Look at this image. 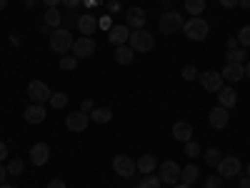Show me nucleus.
<instances>
[{
	"label": "nucleus",
	"mask_w": 250,
	"mask_h": 188,
	"mask_svg": "<svg viewBox=\"0 0 250 188\" xmlns=\"http://www.w3.org/2000/svg\"><path fill=\"white\" fill-rule=\"evenodd\" d=\"M73 43H75V38L70 35L68 28H55L50 30V48L60 55H68L73 50Z\"/></svg>",
	"instance_id": "1"
},
{
	"label": "nucleus",
	"mask_w": 250,
	"mask_h": 188,
	"mask_svg": "<svg viewBox=\"0 0 250 188\" xmlns=\"http://www.w3.org/2000/svg\"><path fill=\"white\" fill-rule=\"evenodd\" d=\"M183 33H185V38H190V40H195V43H198V40H205L208 38L210 25H208L200 15H193V18H188L185 23H183Z\"/></svg>",
	"instance_id": "2"
},
{
	"label": "nucleus",
	"mask_w": 250,
	"mask_h": 188,
	"mask_svg": "<svg viewBox=\"0 0 250 188\" xmlns=\"http://www.w3.org/2000/svg\"><path fill=\"white\" fill-rule=\"evenodd\" d=\"M183 15L180 13H175V10H165L160 18H158V28H160V33L163 35H175V33H180L183 30Z\"/></svg>",
	"instance_id": "3"
},
{
	"label": "nucleus",
	"mask_w": 250,
	"mask_h": 188,
	"mask_svg": "<svg viewBox=\"0 0 250 188\" xmlns=\"http://www.w3.org/2000/svg\"><path fill=\"white\" fill-rule=\"evenodd\" d=\"M130 48L135 50V53H148V50H153V46H155V38L145 30V28H140V30H130Z\"/></svg>",
	"instance_id": "4"
},
{
	"label": "nucleus",
	"mask_w": 250,
	"mask_h": 188,
	"mask_svg": "<svg viewBox=\"0 0 250 188\" xmlns=\"http://www.w3.org/2000/svg\"><path fill=\"white\" fill-rule=\"evenodd\" d=\"M113 171H115V176H120V178H133V176L138 173L135 161H133L130 156H125V153H118V156L113 158Z\"/></svg>",
	"instance_id": "5"
},
{
	"label": "nucleus",
	"mask_w": 250,
	"mask_h": 188,
	"mask_svg": "<svg viewBox=\"0 0 250 188\" xmlns=\"http://www.w3.org/2000/svg\"><path fill=\"white\" fill-rule=\"evenodd\" d=\"M50 95H53V91L48 88V83H43V80H30V83H28V98H30L33 103L45 106V103L50 100Z\"/></svg>",
	"instance_id": "6"
},
{
	"label": "nucleus",
	"mask_w": 250,
	"mask_h": 188,
	"mask_svg": "<svg viewBox=\"0 0 250 188\" xmlns=\"http://www.w3.org/2000/svg\"><path fill=\"white\" fill-rule=\"evenodd\" d=\"M218 168V176L220 178H235L238 173H240V158L238 156H225V158H220V163L215 165Z\"/></svg>",
	"instance_id": "7"
},
{
	"label": "nucleus",
	"mask_w": 250,
	"mask_h": 188,
	"mask_svg": "<svg viewBox=\"0 0 250 188\" xmlns=\"http://www.w3.org/2000/svg\"><path fill=\"white\" fill-rule=\"evenodd\" d=\"M158 178H160L165 186H175V183L180 181V165H178L175 161H165V163L160 165Z\"/></svg>",
	"instance_id": "8"
},
{
	"label": "nucleus",
	"mask_w": 250,
	"mask_h": 188,
	"mask_svg": "<svg viewBox=\"0 0 250 188\" xmlns=\"http://www.w3.org/2000/svg\"><path fill=\"white\" fill-rule=\"evenodd\" d=\"M78 60H83V58H90L93 53H95V40L90 38V35H83V38H78L75 43H73V50H70Z\"/></svg>",
	"instance_id": "9"
},
{
	"label": "nucleus",
	"mask_w": 250,
	"mask_h": 188,
	"mask_svg": "<svg viewBox=\"0 0 250 188\" xmlns=\"http://www.w3.org/2000/svg\"><path fill=\"white\" fill-rule=\"evenodd\" d=\"M88 123H90V116L83 113V111H75V113L65 116V128L70 133H83V131L88 128Z\"/></svg>",
	"instance_id": "10"
},
{
	"label": "nucleus",
	"mask_w": 250,
	"mask_h": 188,
	"mask_svg": "<svg viewBox=\"0 0 250 188\" xmlns=\"http://www.w3.org/2000/svg\"><path fill=\"white\" fill-rule=\"evenodd\" d=\"M198 80H200V86L205 91H210V93H218L223 88V75L218 70H205V73H200Z\"/></svg>",
	"instance_id": "11"
},
{
	"label": "nucleus",
	"mask_w": 250,
	"mask_h": 188,
	"mask_svg": "<svg viewBox=\"0 0 250 188\" xmlns=\"http://www.w3.org/2000/svg\"><path fill=\"white\" fill-rule=\"evenodd\" d=\"M145 20H148V15H145L143 8H128V10H125V25L133 28V30L145 28Z\"/></svg>",
	"instance_id": "12"
},
{
	"label": "nucleus",
	"mask_w": 250,
	"mask_h": 188,
	"mask_svg": "<svg viewBox=\"0 0 250 188\" xmlns=\"http://www.w3.org/2000/svg\"><path fill=\"white\" fill-rule=\"evenodd\" d=\"M220 75H223V80H228V83H238V80L245 78V68H243V63H225L223 70H220Z\"/></svg>",
	"instance_id": "13"
},
{
	"label": "nucleus",
	"mask_w": 250,
	"mask_h": 188,
	"mask_svg": "<svg viewBox=\"0 0 250 188\" xmlns=\"http://www.w3.org/2000/svg\"><path fill=\"white\" fill-rule=\"evenodd\" d=\"M208 123L213 125V128H218V131H223L228 123H230V116H228V108H223V106H218V108H213L210 113H208Z\"/></svg>",
	"instance_id": "14"
},
{
	"label": "nucleus",
	"mask_w": 250,
	"mask_h": 188,
	"mask_svg": "<svg viewBox=\"0 0 250 188\" xmlns=\"http://www.w3.org/2000/svg\"><path fill=\"white\" fill-rule=\"evenodd\" d=\"M45 116H48V111H45V106H40V103H33V106H28V108H25V113H23L25 123H30V125L43 123V120H45Z\"/></svg>",
	"instance_id": "15"
},
{
	"label": "nucleus",
	"mask_w": 250,
	"mask_h": 188,
	"mask_svg": "<svg viewBox=\"0 0 250 188\" xmlns=\"http://www.w3.org/2000/svg\"><path fill=\"white\" fill-rule=\"evenodd\" d=\"M108 40H110V43L113 46H125V43H128V40H130V28L128 25H113L110 30H108Z\"/></svg>",
	"instance_id": "16"
},
{
	"label": "nucleus",
	"mask_w": 250,
	"mask_h": 188,
	"mask_svg": "<svg viewBox=\"0 0 250 188\" xmlns=\"http://www.w3.org/2000/svg\"><path fill=\"white\" fill-rule=\"evenodd\" d=\"M30 161L35 165H45L50 161V145L48 143H35L30 148Z\"/></svg>",
	"instance_id": "17"
},
{
	"label": "nucleus",
	"mask_w": 250,
	"mask_h": 188,
	"mask_svg": "<svg viewBox=\"0 0 250 188\" xmlns=\"http://www.w3.org/2000/svg\"><path fill=\"white\" fill-rule=\"evenodd\" d=\"M235 103H238V93H235V88L223 86V88L218 91V106H223V108L230 111V108L235 106Z\"/></svg>",
	"instance_id": "18"
},
{
	"label": "nucleus",
	"mask_w": 250,
	"mask_h": 188,
	"mask_svg": "<svg viewBox=\"0 0 250 188\" xmlns=\"http://www.w3.org/2000/svg\"><path fill=\"white\" fill-rule=\"evenodd\" d=\"M78 30L83 33V35H93L95 30H98V18L95 15H90V13H85V15H78Z\"/></svg>",
	"instance_id": "19"
},
{
	"label": "nucleus",
	"mask_w": 250,
	"mask_h": 188,
	"mask_svg": "<svg viewBox=\"0 0 250 188\" xmlns=\"http://www.w3.org/2000/svg\"><path fill=\"white\" fill-rule=\"evenodd\" d=\"M135 168H138V173L148 176V173H153V171L158 168V158H155L153 153H145V156H140V158L135 161Z\"/></svg>",
	"instance_id": "20"
},
{
	"label": "nucleus",
	"mask_w": 250,
	"mask_h": 188,
	"mask_svg": "<svg viewBox=\"0 0 250 188\" xmlns=\"http://www.w3.org/2000/svg\"><path fill=\"white\" fill-rule=\"evenodd\" d=\"M173 138L180 141V143L193 141V125H190V123H185V120H178V123L173 125Z\"/></svg>",
	"instance_id": "21"
},
{
	"label": "nucleus",
	"mask_w": 250,
	"mask_h": 188,
	"mask_svg": "<svg viewBox=\"0 0 250 188\" xmlns=\"http://www.w3.org/2000/svg\"><path fill=\"white\" fill-rule=\"evenodd\" d=\"M115 63L118 66H130L133 63V58H135V50L130 48V46H115Z\"/></svg>",
	"instance_id": "22"
},
{
	"label": "nucleus",
	"mask_w": 250,
	"mask_h": 188,
	"mask_svg": "<svg viewBox=\"0 0 250 188\" xmlns=\"http://www.w3.org/2000/svg\"><path fill=\"white\" fill-rule=\"evenodd\" d=\"M198 178H200V168H198L195 163H190V165H185V168H180V181H183V183L193 186V183H198Z\"/></svg>",
	"instance_id": "23"
},
{
	"label": "nucleus",
	"mask_w": 250,
	"mask_h": 188,
	"mask_svg": "<svg viewBox=\"0 0 250 188\" xmlns=\"http://www.w3.org/2000/svg\"><path fill=\"white\" fill-rule=\"evenodd\" d=\"M60 23H62V13L58 8H48L45 10V28L55 30V28H60Z\"/></svg>",
	"instance_id": "24"
},
{
	"label": "nucleus",
	"mask_w": 250,
	"mask_h": 188,
	"mask_svg": "<svg viewBox=\"0 0 250 188\" xmlns=\"http://www.w3.org/2000/svg\"><path fill=\"white\" fill-rule=\"evenodd\" d=\"M90 120L105 125V123L113 120V111H110V108H93V111H90Z\"/></svg>",
	"instance_id": "25"
},
{
	"label": "nucleus",
	"mask_w": 250,
	"mask_h": 188,
	"mask_svg": "<svg viewBox=\"0 0 250 188\" xmlns=\"http://www.w3.org/2000/svg\"><path fill=\"white\" fill-rule=\"evenodd\" d=\"M5 168H8V176H23L25 163H23V158H10Z\"/></svg>",
	"instance_id": "26"
},
{
	"label": "nucleus",
	"mask_w": 250,
	"mask_h": 188,
	"mask_svg": "<svg viewBox=\"0 0 250 188\" xmlns=\"http://www.w3.org/2000/svg\"><path fill=\"white\" fill-rule=\"evenodd\" d=\"M185 10L193 15H203L205 13V0H185Z\"/></svg>",
	"instance_id": "27"
},
{
	"label": "nucleus",
	"mask_w": 250,
	"mask_h": 188,
	"mask_svg": "<svg viewBox=\"0 0 250 188\" xmlns=\"http://www.w3.org/2000/svg\"><path fill=\"white\" fill-rule=\"evenodd\" d=\"M48 103H50V106H53L55 111H60V108H65V106H68V95L58 91V93H53V95H50V100H48Z\"/></svg>",
	"instance_id": "28"
},
{
	"label": "nucleus",
	"mask_w": 250,
	"mask_h": 188,
	"mask_svg": "<svg viewBox=\"0 0 250 188\" xmlns=\"http://www.w3.org/2000/svg\"><path fill=\"white\" fill-rule=\"evenodd\" d=\"M225 60H228V63H243V66H245V48L228 50V53H225Z\"/></svg>",
	"instance_id": "29"
},
{
	"label": "nucleus",
	"mask_w": 250,
	"mask_h": 188,
	"mask_svg": "<svg viewBox=\"0 0 250 188\" xmlns=\"http://www.w3.org/2000/svg\"><path fill=\"white\" fill-rule=\"evenodd\" d=\"M160 186H163V181H160L158 176H150V173H148V176H143V181H140L138 188H160Z\"/></svg>",
	"instance_id": "30"
},
{
	"label": "nucleus",
	"mask_w": 250,
	"mask_h": 188,
	"mask_svg": "<svg viewBox=\"0 0 250 188\" xmlns=\"http://www.w3.org/2000/svg\"><path fill=\"white\" fill-rule=\"evenodd\" d=\"M75 66H78L75 55H62L60 58V70H75Z\"/></svg>",
	"instance_id": "31"
},
{
	"label": "nucleus",
	"mask_w": 250,
	"mask_h": 188,
	"mask_svg": "<svg viewBox=\"0 0 250 188\" xmlns=\"http://www.w3.org/2000/svg\"><path fill=\"white\" fill-rule=\"evenodd\" d=\"M220 158H223V156H220L218 148H208V151H205V163H208V165H218Z\"/></svg>",
	"instance_id": "32"
},
{
	"label": "nucleus",
	"mask_w": 250,
	"mask_h": 188,
	"mask_svg": "<svg viewBox=\"0 0 250 188\" xmlns=\"http://www.w3.org/2000/svg\"><path fill=\"white\" fill-rule=\"evenodd\" d=\"M185 156H190V158H198V156H203L200 145H198L195 141H188V143H185Z\"/></svg>",
	"instance_id": "33"
},
{
	"label": "nucleus",
	"mask_w": 250,
	"mask_h": 188,
	"mask_svg": "<svg viewBox=\"0 0 250 188\" xmlns=\"http://www.w3.org/2000/svg\"><path fill=\"white\" fill-rule=\"evenodd\" d=\"M238 43L243 48H250V25H243L240 33H238Z\"/></svg>",
	"instance_id": "34"
},
{
	"label": "nucleus",
	"mask_w": 250,
	"mask_h": 188,
	"mask_svg": "<svg viewBox=\"0 0 250 188\" xmlns=\"http://www.w3.org/2000/svg\"><path fill=\"white\" fill-rule=\"evenodd\" d=\"M180 75H183L185 80H198V78H200V73H198V68H195V66H185Z\"/></svg>",
	"instance_id": "35"
},
{
	"label": "nucleus",
	"mask_w": 250,
	"mask_h": 188,
	"mask_svg": "<svg viewBox=\"0 0 250 188\" xmlns=\"http://www.w3.org/2000/svg\"><path fill=\"white\" fill-rule=\"evenodd\" d=\"M98 28L108 33V30L113 28V18H110V15H100V18H98Z\"/></svg>",
	"instance_id": "36"
},
{
	"label": "nucleus",
	"mask_w": 250,
	"mask_h": 188,
	"mask_svg": "<svg viewBox=\"0 0 250 188\" xmlns=\"http://www.w3.org/2000/svg\"><path fill=\"white\" fill-rule=\"evenodd\" d=\"M205 188H223V178L220 176H208L205 178Z\"/></svg>",
	"instance_id": "37"
},
{
	"label": "nucleus",
	"mask_w": 250,
	"mask_h": 188,
	"mask_svg": "<svg viewBox=\"0 0 250 188\" xmlns=\"http://www.w3.org/2000/svg\"><path fill=\"white\" fill-rule=\"evenodd\" d=\"M93 108H95V103H93L90 98H85V100L80 103V111H83V113H88V116H90V111H93Z\"/></svg>",
	"instance_id": "38"
},
{
	"label": "nucleus",
	"mask_w": 250,
	"mask_h": 188,
	"mask_svg": "<svg viewBox=\"0 0 250 188\" xmlns=\"http://www.w3.org/2000/svg\"><path fill=\"white\" fill-rule=\"evenodd\" d=\"M218 3H220L223 8H228V10H230V8H238V3H240V0H218Z\"/></svg>",
	"instance_id": "39"
},
{
	"label": "nucleus",
	"mask_w": 250,
	"mask_h": 188,
	"mask_svg": "<svg viewBox=\"0 0 250 188\" xmlns=\"http://www.w3.org/2000/svg\"><path fill=\"white\" fill-rule=\"evenodd\" d=\"M48 188H68V186H65V181H62V178H53L48 183Z\"/></svg>",
	"instance_id": "40"
},
{
	"label": "nucleus",
	"mask_w": 250,
	"mask_h": 188,
	"mask_svg": "<svg viewBox=\"0 0 250 188\" xmlns=\"http://www.w3.org/2000/svg\"><path fill=\"white\" fill-rule=\"evenodd\" d=\"M80 3H83V0H62V5H65V8H70V10H75Z\"/></svg>",
	"instance_id": "41"
},
{
	"label": "nucleus",
	"mask_w": 250,
	"mask_h": 188,
	"mask_svg": "<svg viewBox=\"0 0 250 188\" xmlns=\"http://www.w3.org/2000/svg\"><path fill=\"white\" fill-rule=\"evenodd\" d=\"M5 156H8V145H5L3 141H0V163L5 161Z\"/></svg>",
	"instance_id": "42"
},
{
	"label": "nucleus",
	"mask_w": 250,
	"mask_h": 188,
	"mask_svg": "<svg viewBox=\"0 0 250 188\" xmlns=\"http://www.w3.org/2000/svg\"><path fill=\"white\" fill-rule=\"evenodd\" d=\"M240 43H238V38H228V50H235Z\"/></svg>",
	"instance_id": "43"
},
{
	"label": "nucleus",
	"mask_w": 250,
	"mask_h": 188,
	"mask_svg": "<svg viewBox=\"0 0 250 188\" xmlns=\"http://www.w3.org/2000/svg\"><path fill=\"white\" fill-rule=\"evenodd\" d=\"M5 176H8V168H5V165H3V163H0V186H3V183H5Z\"/></svg>",
	"instance_id": "44"
},
{
	"label": "nucleus",
	"mask_w": 250,
	"mask_h": 188,
	"mask_svg": "<svg viewBox=\"0 0 250 188\" xmlns=\"http://www.w3.org/2000/svg\"><path fill=\"white\" fill-rule=\"evenodd\" d=\"M62 20H65V28H68V25L78 23V15H65V18H62Z\"/></svg>",
	"instance_id": "45"
},
{
	"label": "nucleus",
	"mask_w": 250,
	"mask_h": 188,
	"mask_svg": "<svg viewBox=\"0 0 250 188\" xmlns=\"http://www.w3.org/2000/svg\"><path fill=\"white\" fill-rule=\"evenodd\" d=\"M43 3H45L48 8H58V5L62 3V0H43Z\"/></svg>",
	"instance_id": "46"
},
{
	"label": "nucleus",
	"mask_w": 250,
	"mask_h": 188,
	"mask_svg": "<svg viewBox=\"0 0 250 188\" xmlns=\"http://www.w3.org/2000/svg\"><path fill=\"white\" fill-rule=\"evenodd\" d=\"M238 188H250V176H248V178H240Z\"/></svg>",
	"instance_id": "47"
},
{
	"label": "nucleus",
	"mask_w": 250,
	"mask_h": 188,
	"mask_svg": "<svg viewBox=\"0 0 250 188\" xmlns=\"http://www.w3.org/2000/svg\"><path fill=\"white\" fill-rule=\"evenodd\" d=\"M238 5H240V8H248V10H250V0H240Z\"/></svg>",
	"instance_id": "48"
},
{
	"label": "nucleus",
	"mask_w": 250,
	"mask_h": 188,
	"mask_svg": "<svg viewBox=\"0 0 250 188\" xmlns=\"http://www.w3.org/2000/svg\"><path fill=\"white\" fill-rule=\"evenodd\" d=\"M243 68H245V78H250V63H245Z\"/></svg>",
	"instance_id": "49"
},
{
	"label": "nucleus",
	"mask_w": 250,
	"mask_h": 188,
	"mask_svg": "<svg viewBox=\"0 0 250 188\" xmlns=\"http://www.w3.org/2000/svg\"><path fill=\"white\" fill-rule=\"evenodd\" d=\"M173 188H193V186H188V183H175Z\"/></svg>",
	"instance_id": "50"
},
{
	"label": "nucleus",
	"mask_w": 250,
	"mask_h": 188,
	"mask_svg": "<svg viewBox=\"0 0 250 188\" xmlns=\"http://www.w3.org/2000/svg\"><path fill=\"white\" fill-rule=\"evenodd\" d=\"M5 5H8V0H0V10H5Z\"/></svg>",
	"instance_id": "51"
},
{
	"label": "nucleus",
	"mask_w": 250,
	"mask_h": 188,
	"mask_svg": "<svg viewBox=\"0 0 250 188\" xmlns=\"http://www.w3.org/2000/svg\"><path fill=\"white\" fill-rule=\"evenodd\" d=\"M0 188H15V186H10V183H3V186H0Z\"/></svg>",
	"instance_id": "52"
},
{
	"label": "nucleus",
	"mask_w": 250,
	"mask_h": 188,
	"mask_svg": "<svg viewBox=\"0 0 250 188\" xmlns=\"http://www.w3.org/2000/svg\"><path fill=\"white\" fill-rule=\"evenodd\" d=\"M248 176H250V163H248Z\"/></svg>",
	"instance_id": "53"
}]
</instances>
